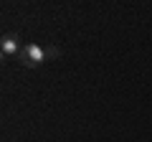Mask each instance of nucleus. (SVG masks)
<instances>
[{
    "mask_svg": "<svg viewBox=\"0 0 152 142\" xmlns=\"http://www.w3.org/2000/svg\"><path fill=\"white\" fill-rule=\"evenodd\" d=\"M43 61H48V56H46V46H38V43L23 46L20 53H18V64L26 66V69H36V66H41Z\"/></svg>",
    "mask_w": 152,
    "mask_h": 142,
    "instance_id": "obj_1",
    "label": "nucleus"
},
{
    "mask_svg": "<svg viewBox=\"0 0 152 142\" xmlns=\"http://www.w3.org/2000/svg\"><path fill=\"white\" fill-rule=\"evenodd\" d=\"M20 36L18 33H5L3 38H0V53L5 56V59H10V56H15L18 59V53H20Z\"/></svg>",
    "mask_w": 152,
    "mask_h": 142,
    "instance_id": "obj_2",
    "label": "nucleus"
}]
</instances>
